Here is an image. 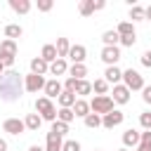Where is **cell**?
Returning <instances> with one entry per match:
<instances>
[{
	"instance_id": "cell-3",
	"label": "cell",
	"mask_w": 151,
	"mask_h": 151,
	"mask_svg": "<svg viewBox=\"0 0 151 151\" xmlns=\"http://www.w3.org/2000/svg\"><path fill=\"white\" fill-rule=\"evenodd\" d=\"M35 111L40 113V118L42 120H57V109H54V104H52V99H47V97H40V99H35Z\"/></svg>"
},
{
	"instance_id": "cell-39",
	"label": "cell",
	"mask_w": 151,
	"mask_h": 151,
	"mask_svg": "<svg viewBox=\"0 0 151 151\" xmlns=\"http://www.w3.org/2000/svg\"><path fill=\"white\" fill-rule=\"evenodd\" d=\"M142 66L151 68V52H144V54H142Z\"/></svg>"
},
{
	"instance_id": "cell-23",
	"label": "cell",
	"mask_w": 151,
	"mask_h": 151,
	"mask_svg": "<svg viewBox=\"0 0 151 151\" xmlns=\"http://www.w3.org/2000/svg\"><path fill=\"white\" fill-rule=\"evenodd\" d=\"M116 33H118L120 38H127V35H134V26H132L130 21H120V24H118V28H116Z\"/></svg>"
},
{
	"instance_id": "cell-30",
	"label": "cell",
	"mask_w": 151,
	"mask_h": 151,
	"mask_svg": "<svg viewBox=\"0 0 151 151\" xmlns=\"http://www.w3.org/2000/svg\"><path fill=\"white\" fill-rule=\"evenodd\" d=\"M130 19H132V21H144V19H146V14H144V7H139V5H132V7H130Z\"/></svg>"
},
{
	"instance_id": "cell-13",
	"label": "cell",
	"mask_w": 151,
	"mask_h": 151,
	"mask_svg": "<svg viewBox=\"0 0 151 151\" xmlns=\"http://www.w3.org/2000/svg\"><path fill=\"white\" fill-rule=\"evenodd\" d=\"M85 47L83 45H71V50H68V57L73 59V64H83L85 61Z\"/></svg>"
},
{
	"instance_id": "cell-33",
	"label": "cell",
	"mask_w": 151,
	"mask_h": 151,
	"mask_svg": "<svg viewBox=\"0 0 151 151\" xmlns=\"http://www.w3.org/2000/svg\"><path fill=\"white\" fill-rule=\"evenodd\" d=\"M50 132H54V134H59V137H61V134H66V132H68V125H66V123H61V120H54Z\"/></svg>"
},
{
	"instance_id": "cell-7",
	"label": "cell",
	"mask_w": 151,
	"mask_h": 151,
	"mask_svg": "<svg viewBox=\"0 0 151 151\" xmlns=\"http://www.w3.org/2000/svg\"><path fill=\"white\" fill-rule=\"evenodd\" d=\"M2 130L9 132V134H21V132L26 130V125H24V120H19V118H7V120L2 123Z\"/></svg>"
},
{
	"instance_id": "cell-11",
	"label": "cell",
	"mask_w": 151,
	"mask_h": 151,
	"mask_svg": "<svg viewBox=\"0 0 151 151\" xmlns=\"http://www.w3.org/2000/svg\"><path fill=\"white\" fill-rule=\"evenodd\" d=\"M45 94H47V99H52V97H59L61 94V83L59 80H45Z\"/></svg>"
},
{
	"instance_id": "cell-22",
	"label": "cell",
	"mask_w": 151,
	"mask_h": 151,
	"mask_svg": "<svg viewBox=\"0 0 151 151\" xmlns=\"http://www.w3.org/2000/svg\"><path fill=\"white\" fill-rule=\"evenodd\" d=\"M9 7H12L14 12H19V14H26V12L31 9V2H28V0H9Z\"/></svg>"
},
{
	"instance_id": "cell-24",
	"label": "cell",
	"mask_w": 151,
	"mask_h": 151,
	"mask_svg": "<svg viewBox=\"0 0 151 151\" xmlns=\"http://www.w3.org/2000/svg\"><path fill=\"white\" fill-rule=\"evenodd\" d=\"M101 40H104V47H116V42L120 40V35H118L116 31H104Z\"/></svg>"
},
{
	"instance_id": "cell-20",
	"label": "cell",
	"mask_w": 151,
	"mask_h": 151,
	"mask_svg": "<svg viewBox=\"0 0 151 151\" xmlns=\"http://www.w3.org/2000/svg\"><path fill=\"white\" fill-rule=\"evenodd\" d=\"M71 111H73L76 116H83V118H85V116L90 113V101H85V99H76V104L71 106Z\"/></svg>"
},
{
	"instance_id": "cell-10",
	"label": "cell",
	"mask_w": 151,
	"mask_h": 151,
	"mask_svg": "<svg viewBox=\"0 0 151 151\" xmlns=\"http://www.w3.org/2000/svg\"><path fill=\"white\" fill-rule=\"evenodd\" d=\"M101 59H104L109 66H116V61L120 59V50H118V47H104V50H101Z\"/></svg>"
},
{
	"instance_id": "cell-46",
	"label": "cell",
	"mask_w": 151,
	"mask_h": 151,
	"mask_svg": "<svg viewBox=\"0 0 151 151\" xmlns=\"http://www.w3.org/2000/svg\"><path fill=\"white\" fill-rule=\"evenodd\" d=\"M2 73H5V66H2V64H0V76H2Z\"/></svg>"
},
{
	"instance_id": "cell-14",
	"label": "cell",
	"mask_w": 151,
	"mask_h": 151,
	"mask_svg": "<svg viewBox=\"0 0 151 151\" xmlns=\"http://www.w3.org/2000/svg\"><path fill=\"white\" fill-rule=\"evenodd\" d=\"M61 146H64L61 137H59V134H54V132H50V134H47V144H45V151H61Z\"/></svg>"
},
{
	"instance_id": "cell-29",
	"label": "cell",
	"mask_w": 151,
	"mask_h": 151,
	"mask_svg": "<svg viewBox=\"0 0 151 151\" xmlns=\"http://www.w3.org/2000/svg\"><path fill=\"white\" fill-rule=\"evenodd\" d=\"M78 12H80L83 17H90V14L94 12V0H83V2L78 5Z\"/></svg>"
},
{
	"instance_id": "cell-32",
	"label": "cell",
	"mask_w": 151,
	"mask_h": 151,
	"mask_svg": "<svg viewBox=\"0 0 151 151\" xmlns=\"http://www.w3.org/2000/svg\"><path fill=\"white\" fill-rule=\"evenodd\" d=\"M73 118H76V113H73L71 109H61V111L57 113V120H61V123H66V125H68Z\"/></svg>"
},
{
	"instance_id": "cell-38",
	"label": "cell",
	"mask_w": 151,
	"mask_h": 151,
	"mask_svg": "<svg viewBox=\"0 0 151 151\" xmlns=\"http://www.w3.org/2000/svg\"><path fill=\"white\" fill-rule=\"evenodd\" d=\"M61 151H80V144L78 142H64Z\"/></svg>"
},
{
	"instance_id": "cell-17",
	"label": "cell",
	"mask_w": 151,
	"mask_h": 151,
	"mask_svg": "<svg viewBox=\"0 0 151 151\" xmlns=\"http://www.w3.org/2000/svg\"><path fill=\"white\" fill-rule=\"evenodd\" d=\"M68 73H71L73 80H85V76H87V66H85V64H73V66L68 68Z\"/></svg>"
},
{
	"instance_id": "cell-43",
	"label": "cell",
	"mask_w": 151,
	"mask_h": 151,
	"mask_svg": "<svg viewBox=\"0 0 151 151\" xmlns=\"http://www.w3.org/2000/svg\"><path fill=\"white\" fill-rule=\"evenodd\" d=\"M144 14H146V21H151V5H149V7L144 9Z\"/></svg>"
},
{
	"instance_id": "cell-44",
	"label": "cell",
	"mask_w": 151,
	"mask_h": 151,
	"mask_svg": "<svg viewBox=\"0 0 151 151\" xmlns=\"http://www.w3.org/2000/svg\"><path fill=\"white\" fill-rule=\"evenodd\" d=\"M0 151H7V142L5 139H0Z\"/></svg>"
},
{
	"instance_id": "cell-2",
	"label": "cell",
	"mask_w": 151,
	"mask_h": 151,
	"mask_svg": "<svg viewBox=\"0 0 151 151\" xmlns=\"http://www.w3.org/2000/svg\"><path fill=\"white\" fill-rule=\"evenodd\" d=\"M90 111L97 113V116H106L113 111V99L109 94H97L92 101H90Z\"/></svg>"
},
{
	"instance_id": "cell-21",
	"label": "cell",
	"mask_w": 151,
	"mask_h": 151,
	"mask_svg": "<svg viewBox=\"0 0 151 151\" xmlns=\"http://www.w3.org/2000/svg\"><path fill=\"white\" fill-rule=\"evenodd\" d=\"M40 123H42V118H40L38 113H28V116H26V120H24V125H26V130H31V132H38V127H40Z\"/></svg>"
},
{
	"instance_id": "cell-34",
	"label": "cell",
	"mask_w": 151,
	"mask_h": 151,
	"mask_svg": "<svg viewBox=\"0 0 151 151\" xmlns=\"http://www.w3.org/2000/svg\"><path fill=\"white\" fill-rule=\"evenodd\" d=\"M92 90H94L97 94H106V90H109V83H106L104 78H99V80H94V85H92Z\"/></svg>"
},
{
	"instance_id": "cell-18",
	"label": "cell",
	"mask_w": 151,
	"mask_h": 151,
	"mask_svg": "<svg viewBox=\"0 0 151 151\" xmlns=\"http://www.w3.org/2000/svg\"><path fill=\"white\" fill-rule=\"evenodd\" d=\"M104 76H106V78H104V80H106V83H113V85H118V80H120V78H123V71H120V68H118V66H109V68H106V73H104Z\"/></svg>"
},
{
	"instance_id": "cell-27",
	"label": "cell",
	"mask_w": 151,
	"mask_h": 151,
	"mask_svg": "<svg viewBox=\"0 0 151 151\" xmlns=\"http://www.w3.org/2000/svg\"><path fill=\"white\" fill-rule=\"evenodd\" d=\"M123 144H125V146H137V144H139V132L127 130V132L123 134Z\"/></svg>"
},
{
	"instance_id": "cell-41",
	"label": "cell",
	"mask_w": 151,
	"mask_h": 151,
	"mask_svg": "<svg viewBox=\"0 0 151 151\" xmlns=\"http://www.w3.org/2000/svg\"><path fill=\"white\" fill-rule=\"evenodd\" d=\"M134 40H137L134 35H127V38H120V42H123V45H127V47H132V45H134Z\"/></svg>"
},
{
	"instance_id": "cell-4",
	"label": "cell",
	"mask_w": 151,
	"mask_h": 151,
	"mask_svg": "<svg viewBox=\"0 0 151 151\" xmlns=\"http://www.w3.org/2000/svg\"><path fill=\"white\" fill-rule=\"evenodd\" d=\"M14 59H17V42L14 40H2L0 42V64L12 66Z\"/></svg>"
},
{
	"instance_id": "cell-15",
	"label": "cell",
	"mask_w": 151,
	"mask_h": 151,
	"mask_svg": "<svg viewBox=\"0 0 151 151\" xmlns=\"http://www.w3.org/2000/svg\"><path fill=\"white\" fill-rule=\"evenodd\" d=\"M50 71V64H45L40 57H35L33 61H31V73H35V76H45Z\"/></svg>"
},
{
	"instance_id": "cell-31",
	"label": "cell",
	"mask_w": 151,
	"mask_h": 151,
	"mask_svg": "<svg viewBox=\"0 0 151 151\" xmlns=\"http://www.w3.org/2000/svg\"><path fill=\"white\" fill-rule=\"evenodd\" d=\"M92 92V83L87 80H76V94H90Z\"/></svg>"
},
{
	"instance_id": "cell-37",
	"label": "cell",
	"mask_w": 151,
	"mask_h": 151,
	"mask_svg": "<svg viewBox=\"0 0 151 151\" xmlns=\"http://www.w3.org/2000/svg\"><path fill=\"white\" fill-rule=\"evenodd\" d=\"M52 7H54L52 0H38V9H40V12H50Z\"/></svg>"
},
{
	"instance_id": "cell-47",
	"label": "cell",
	"mask_w": 151,
	"mask_h": 151,
	"mask_svg": "<svg viewBox=\"0 0 151 151\" xmlns=\"http://www.w3.org/2000/svg\"><path fill=\"white\" fill-rule=\"evenodd\" d=\"M120 151H127V149H120Z\"/></svg>"
},
{
	"instance_id": "cell-45",
	"label": "cell",
	"mask_w": 151,
	"mask_h": 151,
	"mask_svg": "<svg viewBox=\"0 0 151 151\" xmlns=\"http://www.w3.org/2000/svg\"><path fill=\"white\" fill-rule=\"evenodd\" d=\"M28 151H45V149H40V146H31Z\"/></svg>"
},
{
	"instance_id": "cell-28",
	"label": "cell",
	"mask_w": 151,
	"mask_h": 151,
	"mask_svg": "<svg viewBox=\"0 0 151 151\" xmlns=\"http://www.w3.org/2000/svg\"><path fill=\"white\" fill-rule=\"evenodd\" d=\"M139 151H151V130L139 134Z\"/></svg>"
},
{
	"instance_id": "cell-9",
	"label": "cell",
	"mask_w": 151,
	"mask_h": 151,
	"mask_svg": "<svg viewBox=\"0 0 151 151\" xmlns=\"http://www.w3.org/2000/svg\"><path fill=\"white\" fill-rule=\"evenodd\" d=\"M116 104H127L130 101V90L125 85H113V97H111Z\"/></svg>"
},
{
	"instance_id": "cell-5",
	"label": "cell",
	"mask_w": 151,
	"mask_h": 151,
	"mask_svg": "<svg viewBox=\"0 0 151 151\" xmlns=\"http://www.w3.org/2000/svg\"><path fill=\"white\" fill-rule=\"evenodd\" d=\"M123 80H125V87L132 92V90H144V80H142V76L137 73V71H132V68H127L125 73H123Z\"/></svg>"
},
{
	"instance_id": "cell-6",
	"label": "cell",
	"mask_w": 151,
	"mask_h": 151,
	"mask_svg": "<svg viewBox=\"0 0 151 151\" xmlns=\"http://www.w3.org/2000/svg\"><path fill=\"white\" fill-rule=\"evenodd\" d=\"M45 87V78L42 76H35V73H28L26 78H24V90L26 92H38V90H42Z\"/></svg>"
},
{
	"instance_id": "cell-16",
	"label": "cell",
	"mask_w": 151,
	"mask_h": 151,
	"mask_svg": "<svg viewBox=\"0 0 151 151\" xmlns=\"http://www.w3.org/2000/svg\"><path fill=\"white\" fill-rule=\"evenodd\" d=\"M57 57L59 59H64V57H68V50H71V42H68V38H57Z\"/></svg>"
},
{
	"instance_id": "cell-40",
	"label": "cell",
	"mask_w": 151,
	"mask_h": 151,
	"mask_svg": "<svg viewBox=\"0 0 151 151\" xmlns=\"http://www.w3.org/2000/svg\"><path fill=\"white\" fill-rule=\"evenodd\" d=\"M142 92H144V94H142V99H144L146 104H151V85H149V87L144 85V90H142Z\"/></svg>"
},
{
	"instance_id": "cell-19",
	"label": "cell",
	"mask_w": 151,
	"mask_h": 151,
	"mask_svg": "<svg viewBox=\"0 0 151 151\" xmlns=\"http://www.w3.org/2000/svg\"><path fill=\"white\" fill-rule=\"evenodd\" d=\"M57 99H59V106H61V109H71V106L76 104V94H73V92H66V90H61V94H59Z\"/></svg>"
},
{
	"instance_id": "cell-25",
	"label": "cell",
	"mask_w": 151,
	"mask_h": 151,
	"mask_svg": "<svg viewBox=\"0 0 151 151\" xmlns=\"http://www.w3.org/2000/svg\"><path fill=\"white\" fill-rule=\"evenodd\" d=\"M21 26H17V24H7L5 26V35H7V40H14V38H21Z\"/></svg>"
},
{
	"instance_id": "cell-35",
	"label": "cell",
	"mask_w": 151,
	"mask_h": 151,
	"mask_svg": "<svg viewBox=\"0 0 151 151\" xmlns=\"http://www.w3.org/2000/svg\"><path fill=\"white\" fill-rule=\"evenodd\" d=\"M85 125H87V127H99V125H101V118H99L97 113H87V116H85Z\"/></svg>"
},
{
	"instance_id": "cell-36",
	"label": "cell",
	"mask_w": 151,
	"mask_h": 151,
	"mask_svg": "<svg viewBox=\"0 0 151 151\" xmlns=\"http://www.w3.org/2000/svg\"><path fill=\"white\" fill-rule=\"evenodd\" d=\"M139 123H142L144 130H151V111H149V113H142V116H139Z\"/></svg>"
},
{
	"instance_id": "cell-12",
	"label": "cell",
	"mask_w": 151,
	"mask_h": 151,
	"mask_svg": "<svg viewBox=\"0 0 151 151\" xmlns=\"http://www.w3.org/2000/svg\"><path fill=\"white\" fill-rule=\"evenodd\" d=\"M40 59L45 61V64H54L59 57H57V47L54 45H45L42 47V52H40Z\"/></svg>"
},
{
	"instance_id": "cell-26",
	"label": "cell",
	"mask_w": 151,
	"mask_h": 151,
	"mask_svg": "<svg viewBox=\"0 0 151 151\" xmlns=\"http://www.w3.org/2000/svg\"><path fill=\"white\" fill-rule=\"evenodd\" d=\"M66 71H68V66H66L64 59H57L54 64H50V73H52V76H61V73H66Z\"/></svg>"
},
{
	"instance_id": "cell-8",
	"label": "cell",
	"mask_w": 151,
	"mask_h": 151,
	"mask_svg": "<svg viewBox=\"0 0 151 151\" xmlns=\"http://www.w3.org/2000/svg\"><path fill=\"white\" fill-rule=\"evenodd\" d=\"M123 118H125V116H123L120 111H116V109H113L111 113H106V116L101 118V125L111 130V127H116V125H120V123H123Z\"/></svg>"
},
{
	"instance_id": "cell-42",
	"label": "cell",
	"mask_w": 151,
	"mask_h": 151,
	"mask_svg": "<svg viewBox=\"0 0 151 151\" xmlns=\"http://www.w3.org/2000/svg\"><path fill=\"white\" fill-rule=\"evenodd\" d=\"M104 5H106L104 0H97V2H94V12H97V9H104Z\"/></svg>"
},
{
	"instance_id": "cell-1",
	"label": "cell",
	"mask_w": 151,
	"mask_h": 151,
	"mask_svg": "<svg viewBox=\"0 0 151 151\" xmlns=\"http://www.w3.org/2000/svg\"><path fill=\"white\" fill-rule=\"evenodd\" d=\"M24 92V80L17 71H5L0 76V99L5 101H17Z\"/></svg>"
}]
</instances>
